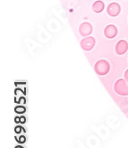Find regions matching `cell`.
I'll return each instance as SVG.
<instances>
[{
	"label": "cell",
	"mask_w": 128,
	"mask_h": 148,
	"mask_svg": "<svg viewBox=\"0 0 128 148\" xmlns=\"http://www.w3.org/2000/svg\"><path fill=\"white\" fill-rule=\"evenodd\" d=\"M109 69H110L109 63L105 60L98 61L94 66L95 72L98 74V75H106V74L108 73Z\"/></svg>",
	"instance_id": "6da1fadb"
},
{
	"label": "cell",
	"mask_w": 128,
	"mask_h": 148,
	"mask_svg": "<svg viewBox=\"0 0 128 148\" xmlns=\"http://www.w3.org/2000/svg\"><path fill=\"white\" fill-rule=\"evenodd\" d=\"M115 90L121 95H128V83L125 79H119L115 84Z\"/></svg>",
	"instance_id": "7a4b0ae2"
},
{
	"label": "cell",
	"mask_w": 128,
	"mask_h": 148,
	"mask_svg": "<svg viewBox=\"0 0 128 148\" xmlns=\"http://www.w3.org/2000/svg\"><path fill=\"white\" fill-rule=\"evenodd\" d=\"M95 45V39L93 37H85L84 39H82L81 42V47L84 49V51H91Z\"/></svg>",
	"instance_id": "3957f363"
},
{
	"label": "cell",
	"mask_w": 128,
	"mask_h": 148,
	"mask_svg": "<svg viewBox=\"0 0 128 148\" xmlns=\"http://www.w3.org/2000/svg\"><path fill=\"white\" fill-rule=\"evenodd\" d=\"M79 32H80V34L84 37H86V36H89L92 33V26L90 23H82L80 27H79Z\"/></svg>",
	"instance_id": "277c9868"
},
{
	"label": "cell",
	"mask_w": 128,
	"mask_h": 148,
	"mask_svg": "<svg viewBox=\"0 0 128 148\" xmlns=\"http://www.w3.org/2000/svg\"><path fill=\"white\" fill-rule=\"evenodd\" d=\"M120 5L117 3H111L107 8V12L110 16H117L120 13Z\"/></svg>",
	"instance_id": "5b68a950"
},
{
	"label": "cell",
	"mask_w": 128,
	"mask_h": 148,
	"mask_svg": "<svg viewBox=\"0 0 128 148\" xmlns=\"http://www.w3.org/2000/svg\"><path fill=\"white\" fill-rule=\"evenodd\" d=\"M104 34L108 39L115 38V37L117 36V28L115 25H108L104 30Z\"/></svg>",
	"instance_id": "8992f818"
},
{
	"label": "cell",
	"mask_w": 128,
	"mask_h": 148,
	"mask_svg": "<svg viewBox=\"0 0 128 148\" xmlns=\"http://www.w3.org/2000/svg\"><path fill=\"white\" fill-rule=\"evenodd\" d=\"M128 49V43L125 40H121L119 41L117 45H116V53L118 54V55H122V54H125L126 53V51Z\"/></svg>",
	"instance_id": "52a82bcc"
},
{
	"label": "cell",
	"mask_w": 128,
	"mask_h": 148,
	"mask_svg": "<svg viewBox=\"0 0 128 148\" xmlns=\"http://www.w3.org/2000/svg\"><path fill=\"white\" fill-rule=\"evenodd\" d=\"M105 7V5L102 1L99 0V1H96L93 5H92V9L95 13H100L103 11Z\"/></svg>",
	"instance_id": "ba28073f"
},
{
	"label": "cell",
	"mask_w": 128,
	"mask_h": 148,
	"mask_svg": "<svg viewBox=\"0 0 128 148\" xmlns=\"http://www.w3.org/2000/svg\"><path fill=\"white\" fill-rule=\"evenodd\" d=\"M25 111V108L24 107H18L15 108V112H18V113H24Z\"/></svg>",
	"instance_id": "9c48e42d"
},
{
	"label": "cell",
	"mask_w": 128,
	"mask_h": 148,
	"mask_svg": "<svg viewBox=\"0 0 128 148\" xmlns=\"http://www.w3.org/2000/svg\"><path fill=\"white\" fill-rule=\"evenodd\" d=\"M125 79L128 81V70L125 71Z\"/></svg>",
	"instance_id": "30bf717a"
},
{
	"label": "cell",
	"mask_w": 128,
	"mask_h": 148,
	"mask_svg": "<svg viewBox=\"0 0 128 148\" xmlns=\"http://www.w3.org/2000/svg\"><path fill=\"white\" fill-rule=\"evenodd\" d=\"M20 131H21V128H20V127H18L15 129V132H16V133H19Z\"/></svg>",
	"instance_id": "8fae6325"
},
{
	"label": "cell",
	"mask_w": 128,
	"mask_h": 148,
	"mask_svg": "<svg viewBox=\"0 0 128 148\" xmlns=\"http://www.w3.org/2000/svg\"><path fill=\"white\" fill-rule=\"evenodd\" d=\"M21 122H22V123L25 122V118H24V117H22V118H21Z\"/></svg>",
	"instance_id": "7c38bea8"
},
{
	"label": "cell",
	"mask_w": 128,
	"mask_h": 148,
	"mask_svg": "<svg viewBox=\"0 0 128 148\" xmlns=\"http://www.w3.org/2000/svg\"><path fill=\"white\" fill-rule=\"evenodd\" d=\"M16 148H20V147H16Z\"/></svg>",
	"instance_id": "4fadbf2b"
}]
</instances>
